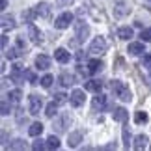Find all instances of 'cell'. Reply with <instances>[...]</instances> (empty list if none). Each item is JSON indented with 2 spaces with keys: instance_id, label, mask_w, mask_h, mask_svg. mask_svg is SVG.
Returning a JSON list of instances; mask_svg holds the SVG:
<instances>
[{
  "instance_id": "1",
  "label": "cell",
  "mask_w": 151,
  "mask_h": 151,
  "mask_svg": "<svg viewBox=\"0 0 151 151\" xmlns=\"http://www.w3.org/2000/svg\"><path fill=\"white\" fill-rule=\"evenodd\" d=\"M112 91L116 93V97H119L121 101H131V91L121 80H114L112 82Z\"/></svg>"
},
{
  "instance_id": "2",
  "label": "cell",
  "mask_w": 151,
  "mask_h": 151,
  "mask_svg": "<svg viewBox=\"0 0 151 151\" xmlns=\"http://www.w3.org/2000/svg\"><path fill=\"white\" fill-rule=\"evenodd\" d=\"M106 41H104V37H95L93 41L90 45V52L91 54H103V52H106Z\"/></svg>"
},
{
  "instance_id": "3",
  "label": "cell",
  "mask_w": 151,
  "mask_h": 151,
  "mask_svg": "<svg viewBox=\"0 0 151 151\" xmlns=\"http://www.w3.org/2000/svg\"><path fill=\"white\" fill-rule=\"evenodd\" d=\"M71 22H73V13L65 11V13H62V15L54 21V26L58 28V30H63V28H67Z\"/></svg>"
},
{
  "instance_id": "4",
  "label": "cell",
  "mask_w": 151,
  "mask_h": 151,
  "mask_svg": "<svg viewBox=\"0 0 151 151\" xmlns=\"http://www.w3.org/2000/svg\"><path fill=\"white\" fill-rule=\"evenodd\" d=\"M28 101H30V114L32 116H37L39 110H41V106H43L41 97H39V95H30V97H28Z\"/></svg>"
},
{
  "instance_id": "5",
  "label": "cell",
  "mask_w": 151,
  "mask_h": 151,
  "mask_svg": "<svg viewBox=\"0 0 151 151\" xmlns=\"http://www.w3.org/2000/svg\"><path fill=\"white\" fill-rule=\"evenodd\" d=\"M129 4L125 2V0H116V6H114V15L116 17H123L129 13Z\"/></svg>"
},
{
  "instance_id": "6",
  "label": "cell",
  "mask_w": 151,
  "mask_h": 151,
  "mask_svg": "<svg viewBox=\"0 0 151 151\" xmlns=\"http://www.w3.org/2000/svg\"><path fill=\"white\" fill-rule=\"evenodd\" d=\"M71 104L73 106H82L84 104V91L82 90H73V93H71Z\"/></svg>"
},
{
  "instance_id": "7",
  "label": "cell",
  "mask_w": 151,
  "mask_h": 151,
  "mask_svg": "<svg viewBox=\"0 0 151 151\" xmlns=\"http://www.w3.org/2000/svg\"><path fill=\"white\" fill-rule=\"evenodd\" d=\"M90 34V26L84 22H77V41H84Z\"/></svg>"
},
{
  "instance_id": "8",
  "label": "cell",
  "mask_w": 151,
  "mask_h": 151,
  "mask_svg": "<svg viewBox=\"0 0 151 151\" xmlns=\"http://www.w3.org/2000/svg\"><path fill=\"white\" fill-rule=\"evenodd\" d=\"M36 67H37V69H41V71L49 69V67H50V58H49V56H45V54H39V56L36 58Z\"/></svg>"
},
{
  "instance_id": "9",
  "label": "cell",
  "mask_w": 151,
  "mask_h": 151,
  "mask_svg": "<svg viewBox=\"0 0 151 151\" xmlns=\"http://www.w3.org/2000/svg\"><path fill=\"white\" fill-rule=\"evenodd\" d=\"M28 34H30L32 43H39V41H41V32H39L36 28V24H32V22H28Z\"/></svg>"
},
{
  "instance_id": "10",
  "label": "cell",
  "mask_w": 151,
  "mask_h": 151,
  "mask_svg": "<svg viewBox=\"0 0 151 151\" xmlns=\"http://www.w3.org/2000/svg\"><path fill=\"white\" fill-rule=\"evenodd\" d=\"M54 58H56L60 63H67L69 58H71V54H69L65 49H56V50H54Z\"/></svg>"
},
{
  "instance_id": "11",
  "label": "cell",
  "mask_w": 151,
  "mask_h": 151,
  "mask_svg": "<svg viewBox=\"0 0 151 151\" xmlns=\"http://www.w3.org/2000/svg\"><path fill=\"white\" fill-rule=\"evenodd\" d=\"M127 52L132 54V56H138V54H144L146 49H144V43H131L129 49H127Z\"/></svg>"
},
{
  "instance_id": "12",
  "label": "cell",
  "mask_w": 151,
  "mask_h": 151,
  "mask_svg": "<svg viewBox=\"0 0 151 151\" xmlns=\"http://www.w3.org/2000/svg\"><path fill=\"white\" fill-rule=\"evenodd\" d=\"M112 116H114V119L116 121H121V123H123V121H127V118H129V112H127L125 108H116L114 112H112Z\"/></svg>"
},
{
  "instance_id": "13",
  "label": "cell",
  "mask_w": 151,
  "mask_h": 151,
  "mask_svg": "<svg viewBox=\"0 0 151 151\" xmlns=\"http://www.w3.org/2000/svg\"><path fill=\"white\" fill-rule=\"evenodd\" d=\"M88 91H93V93H99L101 91V88H103V82L101 80H90V82H86V86H84Z\"/></svg>"
},
{
  "instance_id": "14",
  "label": "cell",
  "mask_w": 151,
  "mask_h": 151,
  "mask_svg": "<svg viewBox=\"0 0 151 151\" xmlns=\"http://www.w3.org/2000/svg\"><path fill=\"white\" fill-rule=\"evenodd\" d=\"M36 11H37V15H41V17H49L50 15V6L47 2H41V4L36 6Z\"/></svg>"
},
{
  "instance_id": "15",
  "label": "cell",
  "mask_w": 151,
  "mask_h": 151,
  "mask_svg": "<svg viewBox=\"0 0 151 151\" xmlns=\"http://www.w3.org/2000/svg\"><path fill=\"white\" fill-rule=\"evenodd\" d=\"M146 146H147V136L138 134V136L134 138V149H136V151H142Z\"/></svg>"
},
{
  "instance_id": "16",
  "label": "cell",
  "mask_w": 151,
  "mask_h": 151,
  "mask_svg": "<svg viewBox=\"0 0 151 151\" xmlns=\"http://www.w3.org/2000/svg\"><path fill=\"white\" fill-rule=\"evenodd\" d=\"M41 132H43V125L39 123V121L32 123V125H30V129H28V134H30V136H39Z\"/></svg>"
},
{
  "instance_id": "17",
  "label": "cell",
  "mask_w": 151,
  "mask_h": 151,
  "mask_svg": "<svg viewBox=\"0 0 151 151\" xmlns=\"http://www.w3.org/2000/svg\"><path fill=\"white\" fill-rule=\"evenodd\" d=\"M80 140H82V132H71L69 134V146L71 147H77L80 144Z\"/></svg>"
},
{
  "instance_id": "18",
  "label": "cell",
  "mask_w": 151,
  "mask_h": 151,
  "mask_svg": "<svg viewBox=\"0 0 151 151\" xmlns=\"http://www.w3.org/2000/svg\"><path fill=\"white\" fill-rule=\"evenodd\" d=\"M118 37L119 39H131L132 37V28H129V26L119 28V30H118Z\"/></svg>"
},
{
  "instance_id": "19",
  "label": "cell",
  "mask_w": 151,
  "mask_h": 151,
  "mask_svg": "<svg viewBox=\"0 0 151 151\" xmlns=\"http://www.w3.org/2000/svg\"><path fill=\"white\" fill-rule=\"evenodd\" d=\"M101 67H103L101 60H90V62H88V73H91V75H93V73H97Z\"/></svg>"
},
{
  "instance_id": "20",
  "label": "cell",
  "mask_w": 151,
  "mask_h": 151,
  "mask_svg": "<svg viewBox=\"0 0 151 151\" xmlns=\"http://www.w3.org/2000/svg\"><path fill=\"white\" fill-rule=\"evenodd\" d=\"M21 97H22V93H21V90H11L9 93H8V99H9V103H13V104H17L21 101Z\"/></svg>"
},
{
  "instance_id": "21",
  "label": "cell",
  "mask_w": 151,
  "mask_h": 151,
  "mask_svg": "<svg viewBox=\"0 0 151 151\" xmlns=\"http://www.w3.org/2000/svg\"><path fill=\"white\" fill-rule=\"evenodd\" d=\"M104 106H106V97L97 93V97L93 99V108H99V110H103Z\"/></svg>"
},
{
  "instance_id": "22",
  "label": "cell",
  "mask_w": 151,
  "mask_h": 151,
  "mask_svg": "<svg viewBox=\"0 0 151 151\" xmlns=\"http://www.w3.org/2000/svg\"><path fill=\"white\" fill-rule=\"evenodd\" d=\"M2 28L4 30H11V28H15V21H13V17H8V15H2Z\"/></svg>"
},
{
  "instance_id": "23",
  "label": "cell",
  "mask_w": 151,
  "mask_h": 151,
  "mask_svg": "<svg viewBox=\"0 0 151 151\" xmlns=\"http://www.w3.org/2000/svg\"><path fill=\"white\" fill-rule=\"evenodd\" d=\"M60 84H62V86H73V84H75V77H73V75L63 73L62 77H60Z\"/></svg>"
},
{
  "instance_id": "24",
  "label": "cell",
  "mask_w": 151,
  "mask_h": 151,
  "mask_svg": "<svg viewBox=\"0 0 151 151\" xmlns=\"http://www.w3.org/2000/svg\"><path fill=\"white\" fill-rule=\"evenodd\" d=\"M37 17V11H36V8L34 9H28V11H22V19H24L26 22H32L34 19Z\"/></svg>"
},
{
  "instance_id": "25",
  "label": "cell",
  "mask_w": 151,
  "mask_h": 151,
  "mask_svg": "<svg viewBox=\"0 0 151 151\" xmlns=\"http://www.w3.org/2000/svg\"><path fill=\"white\" fill-rule=\"evenodd\" d=\"M47 147H50V149H58V147H60V140H58L54 134L49 136V138H47Z\"/></svg>"
},
{
  "instance_id": "26",
  "label": "cell",
  "mask_w": 151,
  "mask_h": 151,
  "mask_svg": "<svg viewBox=\"0 0 151 151\" xmlns=\"http://www.w3.org/2000/svg\"><path fill=\"white\" fill-rule=\"evenodd\" d=\"M147 114L146 112H142V110H140V112H136V116H134V121H136V123L138 125H142V123H147Z\"/></svg>"
},
{
  "instance_id": "27",
  "label": "cell",
  "mask_w": 151,
  "mask_h": 151,
  "mask_svg": "<svg viewBox=\"0 0 151 151\" xmlns=\"http://www.w3.org/2000/svg\"><path fill=\"white\" fill-rule=\"evenodd\" d=\"M56 106H58V104H56L54 101L49 103V104H47V108H45V116H47V118H52V116L56 114Z\"/></svg>"
},
{
  "instance_id": "28",
  "label": "cell",
  "mask_w": 151,
  "mask_h": 151,
  "mask_svg": "<svg viewBox=\"0 0 151 151\" xmlns=\"http://www.w3.org/2000/svg\"><path fill=\"white\" fill-rule=\"evenodd\" d=\"M24 147H26L24 140H13L9 144V149H24Z\"/></svg>"
},
{
  "instance_id": "29",
  "label": "cell",
  "mask_w": 151,
  "mask_h": 151,
  "mask_svg": "<svg viewBox=\"0 0 151 151\" xmlns=\"http://www.w3.org/2000/svg\"><path fill=\"white\" fill-rule=\"evenodd\" d=\"M140 39H142L144 43H146V41H151V28H146V30L140 32Z\"/></svg>"
},
{
  "instance_id": "30",
  "label": "cell",
  "mask_w": 151,
  "mask_h": 151,
  "mask_svg": "<svg viewBox=\"0 0 151 151\" xmlns=\"http://www.w3.org/2000/svg\"><path fill=\"white\" fill-rule=\"evenodd\" d=\"M65 119H69V116H63V118H62V119H58V121H56V123H54V127H56V131H58V132H62V131H65V127H63V121H65Z\"/></svg>"
},
{
  "instance_id": "31",
  "label": "cell",
  "mask_w": 151,
  "mask_h": 151,
  "mask_svg": "<svg viewBox=\"0 0 151 151\" xmlns=\"http://www.w3.org/2000/svg\"><path fill=\"white\" fill-rule=\"evenodd\" d=\"M52 80H54V78H52V75H45V77H43L41 80H39V82H41L43 88H49V86L52 84Z\"/></svg>"
},
{
  "instance_id": "32",
  "label": "cell",
  "mask_w": 151,
  "mask_h": 151,
  "mask_svg": "<svg viewBox=\"0 0 151 151\" xmlns=\"http://www.w3.org/2000/svg\"><path fill=\"white\" fill-rule=\"evenodd\" d=\"M54 103H56V104L67 103V95H65V93H56V95H54Z\"/></svg>"
},
{
  "instance_id": "33",
  "label": "cell",
  "mask_w": 151,
  "mask_h": 151,
  "mask_svg": "<svg viewBox=\"0 0 151 151\" xmlns=\"http://www.w3.org/2000/svg\"><path fill=\"white\" fill-rule=\"evenodd\" d=\"M21 52H19V49H9L8 52H6V58H9V60H13V58H17Z\"/></svg>"
},
{
  "instance_id": "34",
  "label": "cell",
  "mask_w": 151,
  "mask_h": 151,
  "mask_svg": "<svg viewBox=\"0 0 151 151\" xmlns=\"http://www.w3.org/2000/svg\"><path fill=\"white\" fill-rule=\"evenodd\" d=\"M22 73H24V77L30 80V84H37V78H36V75H34L32 71H22Z\"/></svg>"
},
{
  "instance_id": "35",
  "label": "cell",
  "mask_w": 151,
  "mask_h": 151,
  "mask_svg": "<svg viewBox=\"0 0 151 151\" xmlns=\"http://www.w3.org/2000/svg\"><path fill=\"white\" fill-rule=\"evenodd\" d=\"M0 110H2V116H8L9 114V104H8V101H2V106H0Z\"/></svg>"
},
{
  "instance_id": "36",
  "label": "cell",
  "mask_w": 151,
  "mask_h": 151,
  "mask_svg": "<svg viewBox=\"0 0 151 151\" xmlns=\"http://www.w3.org/2000/svg\"><path fill=\"white\" fill-rule=\"evenodd\" d=\"M32 149H36V151H39V149H45V144H43V140H36L32 144Z\"/></svg>"
},
{
  "instance_id": "37",
  "label": "cell",
  "mask_w": 151,
  "mask_h": 151,
  "mask_svg": "<svg viewBox=\"0 0 151 151\" xmlns=\"http://www.w3.org/2000/svg\"><path fill=\"white\" fill-rule=\"evenodd\" d=\"M123 140H125V147H129V129L123 127Z\"/></svg>"
},
{
  "instance_id": "38",
  "label": "cell",
  "mask_w": 151,
  "mask_h": 151,
  "mask_svg": "<svg viewBox=\"0 0 151 151\" xmlns=\"http://www.w3.org/2000/svg\"><path fill=\"white\" fill-rule=\"evenodd\" d=\"M144 67H151V52L144 56Z\"/></svg>"
},
{
  "instance_id": "39",
  "label": "cell",
  "mask_w": 151,
  "mask_h": 151,
  "mask_svg": "<svg viewBox=\"0 0 151 151\" xmlns=\"http://www.w3.org/2000/svg\"><path fill=\"white\" fill-rule=\"evenodd\" d=\"M71 2H73V0H58V4H60V6H69Z\"/></svg>"
},
{
  "instance_id": "40",
  "label": "cell",
  "mask_w": 151,
  "mask_h": 151,
  "mask_svg": "<svg viewBox=\"0 0 151 151\" xmlns=\"http://www.w3.org/2000/svg\"><path fill=\"white\" fill-rule=\"evenodd\" d=\"M6 45H8V37L2 36V49H6Z\"/></svg>"
},
{
  "instance_id": "41",
  "label": "cell",
  "mask_w": 151,
  "mask_h": 151,
  "mask_svg": "<svg viewBox=\"0 0 151 151\" xmlns=\"http://www.w3.org/2000/svg\"><path fill=\"white\" fill-rule=\"evenodd\" d=\"M116 147H118V146H116V144H110V146H106L104 149H116Z\"/></svg>"
},
{
  "instance_id": "42",
  "label": "cell",
  "mask_w": 151,
  "mask_h": 151,
  "mask_svg": "<svg viewBox=\"0 0 151 151\" xmlns=\"http://www.w3.org/2000/svg\"><path fill=\"white\" fill-rule=\"evenodd\" d=\"M149 2H151V0H149Z\"/></svg>"
}]
</instances>
